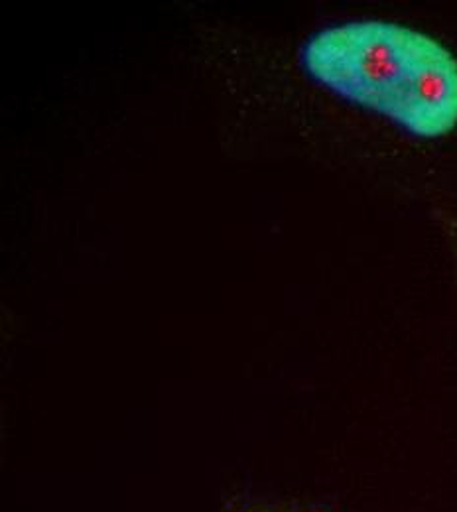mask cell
I'll return each mask as SVG.
<instances>
[{
  "mask_svg": "<svg viewBox=\"0 0 457 512\" xmlns=\"http://www.w3.org/2000/svg\"><path fill=\"white\" fill-rule=\"evenodd\" d=\"M302 65L331 93L414 136L457 128V58L424 32L385 20L329 26L304 44Z\"/></svg>",
  "mask_w": 457,
  "mask_h": 512,
  "instance_id": "6da1fadb",
  "label": "cell"
}]
</instances>
